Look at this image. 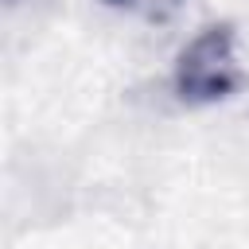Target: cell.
Wrapping results in <instances>:
<instances>
[{
	"instance_id": "cell-1",
	"label": "cell",
	"mask_w": 249,
	"mask_h": 249,
	"mask_svg": "<svg viewBox=\"0 0 249 249\" xmlns=\"http://www.w3.org/2000/svg\"><path fill=\"white\" fill-rule=\"evenodd\" d=\"M245 86V70L237 58V35L230 23L202 27L175 62V93L191 105L226 101Z\"/></svg>"
}]
</instances>
